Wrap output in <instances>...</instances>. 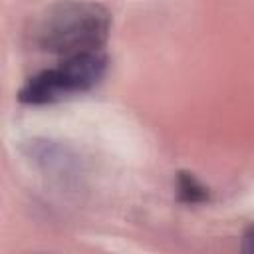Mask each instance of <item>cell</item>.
I'll list each match as a JSON object with an SVG mask.
<instances>
[{
  "label": "cell",
  "mask_w": 254,
  "mask_h": 254,
  "mask_svg": "<svg viewBox=\"0 0 254 254\" xmlns=\"http://www.w3.org/2000/svg\"><path fill=\"white\" fill-rule=\"evenodd\" d=\"M177 198L185 204H204L210 200V189L190 171L177 173Z\"/></svg>",
  "instance_id": "3957f363"
},
{
  "label": "cell",
  "mask_w": 254,
  "mask_h": 254,
  "mask_svg": "<svg viewBox=\"0 0 254 254\" xmlns=\"http://www.w3.org/2000/svg\"><path fill=\"white\" fill-rule=\"evenodd\" d=\"M240 250L242 252H248V254H254V224H250L244 230L242 242H240Z\"/></svg>",
  "instance_id": "277c9868"
},
{
  "label": "cell",
  "mask_w": 254,
  "mask_h": 254,
  "mask_svg": "<svg viewBox=\"0 0 254 254\" xmlns=\"http://www.w3.org/2000/svg\"><path fill=\"white\" fill-rule=\"evenodd\" d=\"M111 30L109 10L91 0H60L34 26V44L48 54L75 56L103 50Z\"/></svg>",
  "instance_id": "6da1fadb"
},
{
  "label": "cell",
  "mask_w": 254,
  "mask_h": 254,
  "mask_svg": "<svg viewBox=\"0 0 254 254\" xmlns=\"http://www.w3.org/2000/svg\"><path fill=\"white\" fill-rule=\"evenodd\" d=\"M109 58L103 50L64 58L58 65L28 77L18 89V101L26 105L56 103L91 91L107 73Z\"/></svg>",
  "instance_id": "7a4b0ae2"
}]
</instances>
